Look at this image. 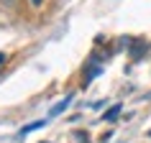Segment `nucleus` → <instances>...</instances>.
Here are the masks:
<instances>
[{
  "label": "nucleus",
  "instance_id": "7",
  "mask_svg": "<svg viewBox=\"0 0 151 143\" xmlns=\"http://www.w3.org/2000/svg\"><path fill=\"white\" fill-rule=\"evenodd\" d=\"M31 3H33V5H41V3H44V0H31Z\"/></svg>",
  "mask_w": 151,
  "mask_h": 143
},
{
  "label": "nucleus",
  "instance_id": "2",
  "mask_svg": "<svg viewBox=\"0 0 151 143\" xmlns=\"http://www.w3.org/2000/svg\"><path fill=\"white\" fill-rule=\"evenodd\" d=\"M69 102H72V97H64L62 102H56L54 107H51V110H49V120H51V118H56V115H59V112H64V110H67V107H69Z\"/></svg>",
  "mask_w": 151,
  "mask_h": 143
},
{
  "label": "nucleus",
  "instance_id": "3",
  "mask_svg": "<svg viewBox=\"0 0 151 143\" xmlns=\"http://www.w3.org/2000/svg\"><path fill=\"white\" fill-rule=\"evenodd\" d=\"M120 110H123V107H120V105H113L110 110H108V112H105V115H103V120H108V123H110V120H118Z\"/></svg>",
  "mask_w": 151,
  "mask_h": 143
},
{
  "label": "nucleus",
  "instance_id": "4",
  "mask_svg": "<svg viewBox=\"0 0 151 143\" xmlns=\"http://www.w3.org/2000/svg\"><path fill=\"white\" fill-rule=\"evenodd\" d=\"M77 141L80 143H90V138H87V133H77Z\"/></svg>",
  "mask_w": 151,
  "mask_h": 143
},
{
  "label": "nucleus",
  "instance_id": "1",
  "mask_svg": "<svg viewBox=\"0 0 151 143\" xmlns=\"http://www.w3.org/2000/svg\"><path fill=\"white\" fill-rule=\"evenodd\" d=\"M46 123H49V118H44V120H36V123H28V125H23L21 130H18V138H23V135H28V133H33V130L44 128Z\"/></svg>",
  "mask_w": 151,
  "mask_h": 143
},
{
  "label": "nucleus",
  "instance_id": "8",
  "mask_svg": "<svg viewBox=\"0 0 151 143\" xmlns=\"http://www.w3.org/2000/svg\"><path fill=\"white\" fill-rule=\"evenodd\" d=\"M44 143H49V141H44Z\"/></svg>",
  "mask_w": 151,
  "mask_h": 143
},
{
  "label": "nucleus",
  "instance_id": "6",
  "mask_svg": "<svg viewBox=\"0 0 151 143\" xmlns=\"http://www.w3.org/2000/svg\"><path fill=\"white\" fill-rule=\"evenodd\" d=\"M3 61H5V54H3V51H0V64H3Z\"/></svg>",
  "mask_w": 151,
  "mask_h": 143
},
{
  "label": "nucleus",
  "instance_id": "5",
  "mask_svg": "<svg viewBox=\"0 0 151 143\" xmlns=\"http://www.w3.org/2000/svg\"><path fill=\"white\" fill-rule=\"evenodd\" d=\"M0 3H3V5H13L16 0H0Z\"/></svg>",
  "mask_w": 151,
  "mask_h": 143
}]
</instances>
